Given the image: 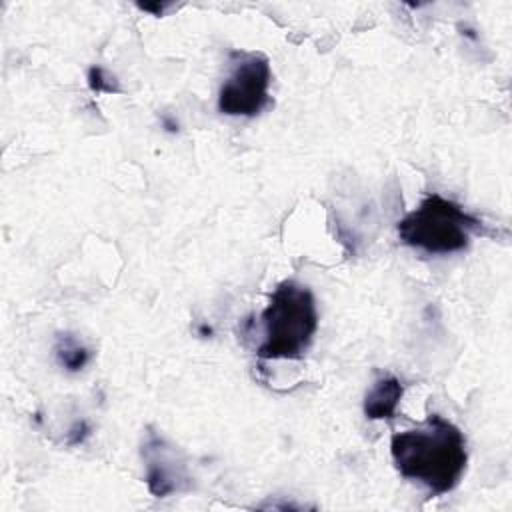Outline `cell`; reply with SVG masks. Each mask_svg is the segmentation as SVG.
<instances>
[{"instance_id": "cell-6", "label": "cell", "mask_w": 512, "mask_h": 512, "mask_svg": "<svg viewBox=\"0 0 512 512\" xmlns=\"http://www.w3.org/2000/svg\"><path fill=\"white\" fill-rule=\"evenodd\" d=\"M402 384L396 376H380L364 398V414L370 420H384L396 414V408L402 398Z\"/></svg>"}, {"instance_id": "cell-7", "label": "cell", "mask_w": 512, "mask_h": 512, "mask_svg": "<svg viewBox=\"0 0 512 512\" xmlns=\"http://www.w3.org/2000/svg\"><path fill=\"white\" fill-rule=\"evenodd\" d=\"M54 352L58 364L68 372H78L88 362V350L72 334H60Z\"/></svg>"}, {"instance_id": "cell-1", "label": "cell", "mask_w": 512, "mask_h": 512, "mask_svg": "<svg viewBox=\"0 0 512 512\" xmlns=\"http://www.w3.org/2000/svg\"><path fill=\"white\" fill-rule=\"evenodd\" d=\"M390 456L406 480L426 486L432 496L454 490L468 462L462 430L440 414H428L416 428L392 434Z\"/></svg>"}, {"instance_id": "cell-3", "label": "cell", "mask_w": 512, "mask_h": 512, "mask_svg": "<svg viewBox=\"0 0 512 512\" xmlns=\"http://www.w3.org/2000/svg\"><path fill=\"white\" fill-rule=\"evenodd\" d=\"M480 232L482 222L476 216L440 194H428L418 208L398 222L400 242L426 254L466 250L472 234Z\"/></svg>"}, {"instance_id": "cell-4", "label": "cell", "mask_w": 512, "mask_h": 512, "mask_svg": "<svg viewBox=\"0 0 512 512\" xmlns=\"http://www.w3.org/2000/svg\"><path fill=\"white\" fill-rule=\"evenodd\" d=\"M270 60L260 52H230V74L218 92V110L226 116H256L270 102Z\"/></svg>"}, {"instance_id": "cell-2", "label": "cell", "mask_w": 512, "mask_h": 512, "mask_svg": "<svg viewBox=\"0 0 512 512\" xmlns=\"http://www.w3.org/2000/svg\"><path fill=\"white\" fill-rule=\"evenodd\" d=\"M264 340L256 354L260 360H300L318 330L314 294L296 280L280 282L260 314Z\"/></svg>"}, {"instance_id": "cell-5", "label": "cell", "mask_w": 512, "mask_h": 512, "mask_svg": "<svg viewBox=\"0 0 512 512\" xmlns=\"http://www.w3.org/2000/svg\"><path fill=\"white\" fill-rule=\"evenodd\" d=\"M166 442L154 432L142 446V456L146 460V482L154 496L164 498L178 490V480L182 478L184 466L176 460V452L170 450Z\"/></svg>"}]
</instances>
